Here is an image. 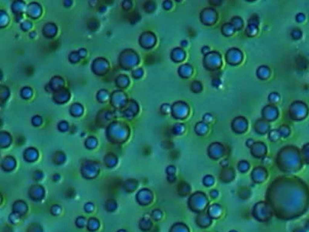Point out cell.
<instances>
[{
    "label": "cell",
    "mask_w": 309,
    "mask_h": 232,
    "mask_svg": "<svg viewBox=\"0 0 309 232\" xmlns=\"http://www.w3.org/2000/svg\"><path fill=\"white\" fill-rule=\"evenodd\" d=\"M180 187H181L179 188V194L180 196H186L187 194H189L191 189L188 183H182Z\"/></svg>",
    "instance_id": "9c48e42d"
},
{
    "label": "cell",
    "mask_w": 309,
    "mask_h": 232,
    "mask_svg": "<svg viewBox=\"0 0 309 232\" xmlns=\"http://www.w3.org/2000/svg\"><path fill=\"white\" fill-rule=\"evenodd\" d=\"M305 227L307 229H309V221H307L305 223Z\"/></svg>",
    "instance_id": "d6986e66"
},
{
    "label": "cell",
    "mask_w": 309,
    "mask_h": 232,
    "mask_svg": "<svg viewBox=\"0 0 309 232\" xmlns=\"http://www.w3.org/2000/svg\"><path fill=\"white\" fill-rule=\"evenodd\" d=\"M98 226H99V223H98V221H97V219H95V218H91V219H90L89 222H88V229L91 228V227H92L93 231V230H97Z\"/></svg>",
    "instance_id": "4fadbf2b"
},
{
    "label": "cell",
    "mask_w": 309,
    "mask_h": 232,
    "mask_svg": "<svg viewBox=\"0 0 309 232\" xmlns=\"http://www.w3.org/2000/svg\"><path fill=\"white\" fill-rule=\"evenodd\" d=\"M248 30H249V32H248V35H255V34H256V33H257V26H254V25L249 24L246 31H248Z\"/></svg>",
    "instance_id": "5bb4252c"
},
{
    "label": "cell",
    "mask_w": 309,
    "mask_h": 232,
    "mask_svg": "<svg viewBox=\"0 0 309 232\" xmlns=\"http://www.w3.org/2000/svg\"><path fill=\"white\" fill-rule=\"evenodd\" d=\"M170 232H189V230L185 224L182 223H178L173 225Z\"/></svg>",
    "instance_id": "52a82bcc"
},
{
    "label": "cell",
    "mask_w": 309,
    "mask_h": 232,
    "mask_svg": "<svg viewBox=\"0 0 309 232\" xmlns=\"http://www.w3.org/2000/svg\"><path fill=\"white\" fill-rule=\"evenodd\" d=\"M274 211L269 203L259 202L254 205L253 214L254 218L259 221H267L271 217Z\"/></svg>",
    "instance_id": "6da1fadb"
},
{
    "label": "cell",
    "mask_w": 309,
    "mask_h": 232,
    "mask_svg": "<svg viewBox=\"0 0 309 232\" xmlns=\"http://www.w3.org/2000/svg\"><path fill=\"white\" fill-rule=\"evenodd\" d=\"M140 226H142L140 227L142 230H145V227H147V230H149L152 227V222L149 219H142V221L140 222Z\"/></svg>",
    "instance_id": "7c38bea8"
},
{
    "label": "cell",
    "mask_w": 309,
    "mask_h": 232,
    "mask_svg": "<svg viewBox=\"0 0 309 232\" xmlns=\"http://www.w3.org/2000/svg\"><path fill=\"white\" fill-rule=\"evenodd\" d=\"M118 232H126V231H125V230H119Z\"/></svg>",
    "instance_id": "ffe728a7"
},
{
    "label": "cell",
    "mask_w": 309,
    "mask_h": 232,
    "mask_svg": "<svg viewBox=\"0 0 309 232\" xmlns=\"http://www.w3.org/2000/svg\"><path fill=\"white\" fill-rule=\"evenodd\" d=\"M208 203L209 201L203 193L196 192L189 197L188 204L191 211L199 214L206 208Z\"/></svg>",
    "instance_id": "7a4b0ae2"
},
{
    "label": "cell",
    "mask_w": 309,
    "mask_h": 232,
    "mask_svg": "<svg viewBox=\"0 0 309 232\" xmlns=\"http://www.w3.org/2000/svg\"><path fill=\"white\" fill-rule=\"evenodd\" d=\"M253 144H254V142H253V141L251 139H248L247 141H246V145H247L248 147L252 146Z\"/></svg>",
    "instance_id": "e0dca14e"
},
{
    "label": "cell",
    "mask_w": 309,
    "mask_h": 232,
    "mask_svg": "<svg viewBox=\"0 0 309 232\" xmlns=\"http://www.w3.org/2000/svg\"><path fill=\"white\" fill-rule=\"evenodd\" d=\"M207 214L210 215V217L212 219L213 218L219 217L221 215V214H222V207L220 206V204H213L208 209Z\"/></svg>",
    "instance_id": "5b68a950"
},
{
    "label": "cell",
    "mask_w": 309,
    "mask_h": 232,
    "mask_svg": "<svg viewBox=\"0 0 309 232\" xmlns=\"http://www.w3.org/2000/svg\"><path fill=\"white\" fill-rule=\"evenodd\" d=\"M251 176L253 182L257 183H260L266 180L267 174L264 168L257 167L253 169V172H252Z\"/></svg>",
    "instance_id": "3957f363"
},
{
    "label": "cell",
    "mask_w": 309,
    "mask_h": 232,
    "mask_svg": "<svg viewBox=\"0 0 309 232\" xmlns=\"http://www.w3.org/2000/svg\"><path fill=\"white\" fill-rule=\"evenodd\" d=\"M163 216V213L159 210H155L152 212V217L156 221H159Z\"/></svg>",
    "instance_id": "9a60e30c"
},
{
    "label": "cell",
    "mask_w": 309,
    "mask_h": 232,
    "mask_svg": "<svg viewBox=\"0 0 309 232\" xmlns=\"http://www.w3.org/2000/svg\"><path fill=\"white\" fill-rule=\"evenodd\" d=\"M214 178L211 175H206L203 179V183L206 187H211L212 185L214 184Z\"/></svg>",
    "instance_id": "30bf717a"
},
{
    "label": "cell",
    "mask_w": 309,
    "mask_h": 232,
    "mask_svg": "<svg viewBox=\"0 0 309 232\" xmlns=\"http://www.w3.org/2000/svg\"><path fill=\"white\" fill-rule=\"evenodd\" d=\"M210 197H212V198H217V197H218L219 196V192L217 191V190H212L210 192Z\"/></svg>",
    "instance_id": "2e32d148"
},
{
    "label": "cell",
    "mask_w": 309,
    "mask_h": 232,
    "mask_svg": "<svg viewBox=\"0 0 309 232\" xmlns=\"http://www.w3.org/2000/svg\"><path fill=\"white\" fill-rule=\"evenodd\" d=\"M253 146L252 148V154H253V156H256V157H261L262 155L265 153L266 148L264 146V143H256V144H253Z\"/></svg>",
    "instance_id": "8992f818"
},
{
    "label": "cell",
    "mask_w": 309,
    "mask_h": 232,
    "mask_svg": "<svg viewBox=\"0 0 309 232\" xmlns=\"http://www.w3.org/2000/svg\"><path fill=\"white\" fill-rule=\"evenodd\" d=\"M196 223L201 227H209L212 223V218L207 213H199L196 217Z\"/></svg>",
    "instance_id": "277c9868"
},
{
    "label": "cell",
    "mask_w": 309,
    "mask_h": 232,
    "mask_svg": "<svg viewBox=\"0 0 309 232\" xmlns=\"http://www.w3.org/2000/svg\"><path fill=\"white\" fill-rule=\"evenodd\" d=\"M229 232H237V230H230V231H229Z\"/></svg>",
    "instance_id": "44dd1931"
},
{
    "label": "cell",
    "mask_w": 309,
    "mask_h": 232,
    "mask_svg": "<svg viewBox=\"0 0 309 232\" xmlns=\"http://www.w3.org/2000/svg\"><path fill=\"white\" fill-rule=\"evenodd\" d=\"M250 168V165L246 161H240L238 164V169L242 173H245Z\"/></svg>",
    "instance_id": "8fae6325"
},
{
    "label": "cell",
    "mask_w": 309,
    "mask_h": 232,
    "mask_svg": "<svg viewBox=\"0 0 309 232\" xmlns=\"http://www.w3.org/2000/svg\"><path fill=\"white\" fill-rule=\"evenodd\" d=\"M294 232H306L304 228H301V227H298V228H296Z\"/></svg>",
    "instance_id": "ac0fdd59"
},
{
    "label": "cell",
    "mask_w": 309,
    "mask_h": 232,
    "mask_svg": "<svg viewBox=\"0 0 309 232\" xmlns=\"http://www.w3.org/2000/svg\"><path fill=\"white\" fill-rule=\"evenodd\" d=\"M225 176H227L225 182H227H227H230V181H231V180H233V179L234 178V173H233V169H224L223 173H221V175H220V179L223 178V177H224Z\"/></svg>",
    "instance_id": "ba28073f"
}]
</instances>
